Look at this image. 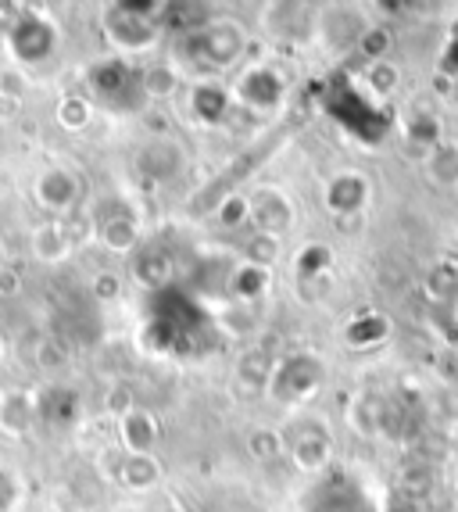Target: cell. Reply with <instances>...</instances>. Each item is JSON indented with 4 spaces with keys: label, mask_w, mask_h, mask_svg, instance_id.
<instances>
[{
    "label": "cell",
    "mask_w": 458,
    "mask_h": 512,
    "mask_svg": "<svg viewBox=\"0 0 458 512\" xmlns=\"http://www.w3.org/2000/svg\"><path fill=\"white\" fill-rule=\"evenodd\" d=\"M54 119H58V126L65 129V133H83V129L90 126V119H94V101L79 94H68L65 101L58 104V111H54Z\"/></svg>",
    "instance_id": "44dd1931"
},
{
    "label": "cell",
    "mask_w": 458,
    "mask_h": 512,
    "mask_svg": "<svg viewBox=\"0 0 458 512\" xmlns=\"http://www.w3.org/2000/svg\"><path fill=\"white\" fill-rule=\"evenodd\" d=\"M269 269L262 265H251V262H240L237 273L229 276V298L237 301V305H255L265 291H269Z\"/></svg>",
    "instance_id": "2e32d148"
},
{
    "label": "cell",
    "mask_w": 458,
    "mask_h": 512,
    "mask_svg": "<svg viewBox=\"0 0 458 512\" xmlns=\"http://www.w3.org/2000/svg\"><path fill=\"white\" fill-rule=\"evenodd\" d=\"M398 83H401V76H398V69H394L391 61H373L369 69H365V90L376 97V101H383V97H391L394 90H398Z\"/></svg>",
    "instance_id": "603a6c76"
},
{
    "label": "cell",
    "mask_w": 458,
    "mask_h": 512,
    "mask_svg": "<svg viewBox=\"0 0 458 512\" xmlns=\"http://www.w3.org/2000/svg\"><path fill=\"white\" fill-rule=\"evenodd\" d=\"M165 4H108L104 8V36L122 54H147L162 40V15Z\"/></svg>",
    "instance_id": "6da1fadb"
},
{
    "label": "cell",
    "mask_w": 458,
    "mask_h": 512,
    "mask_svg": "<svg viewBox=\"0 0 458 512\" xmlns=\"http://www.w3.org/2000/svg\"><path fill=\"white\" fill-rule=\"evenodd\" d=\"M233 97H237V101H244L247 108H262V111L280 108L283 76L276 69L255 65V69H247L244 76L237 79V86H233Z\"/></svg>",
    "instance_id": "ba28073f"
},
{
    "label": "cell",
    "mask_w": 458,
    "mask_h": 512,
    "mask_svg": "<svg viewBox=\"0 0 458 512\" xmlns=\"http://www.w3.org/2000/svg\"><path fill=\"white\" fill-rule=\"evenodd\" d=\"M104 409H108L115 419H122V416H126V412H133V409H136L133 387H129V384L111 387V391H108V402H104Z\"/></svg>",
    "instance_id": "f1b7e54d"
},
{
    "label": "cell",
    "mask_w": 458,
    "mask_h": 512,
    "mask_svg": "<svg viewBox=\"0 0 458 512\" xmlns=\"http://www.w3.org/2000/svg\"><path fill=\"white\" fill-rule=\"evenodd\" d=\"M247 219L265 237H283L294 226V205L280 187H262L247 197Z\"/></svg>",
    "instance_id": "8992f818"
},
{
    "label": "cell",
    "mask_w": 458,
    "mask_h": 512,
    "mask_svg": "<svg viewBox=\"0 0 458 512\" xmlns=\"http://www.w3.org/2000/svg\"><path fill=\"white\" fill-rule=\"evenodd\" d=\"M90 86H94V97H101V101H115L119 90L136 86V76L129 72L126 61L108 58V61H97L94 69H90Z\"/></svg>",
    "instance_id": "5bb4252c"
},
{
    "label": "cell",
    "mask_w": 458,
    "mask_h": 512,
    "mask_svg": "<svg viewBox=\"0 0 458 512\" xmlns=\"http://www.w3.org/2000/svg\"><path fill=\"white\" fill-rule=\"evenodd\" d=\"M323 376H326V369L315 355H290V359H283V362L272 366L265 387H269V394L276 398V402L297 405V402H305V398H312V394L319 391Z\"/></svg>",
    "instance_id": "3957f363"
},
{
    "label": "cell",
    "mask_w": 458,
    "mask_h": 512,
    "mask_svg": "<svg viewBox=\"0 0 458 512\" xmlns=\"http://www.w3.org/2000/svg\"><path fill=\"white\" fill-rule=\"evenodd\" d=\"M172 276V265L162 251H144V258L136 262V280L147 283V287H162Z\"/></svg>",
    "instance_id": "d4e9b609"
},
{
    "label": "cell",
    "mask_w": 458,
    "mask_h": 512,
    "mask_svg": "<svg viewBox=\"0 0 458 512\" xmlns=\"http://www.w3.org/2000/svg\"><path fill=\"white\" fill-rule=\"evenodd\" d=\"M4 47L22 65H43L58 51V26L51 18L36 15V11H22L15 26L4 33Z\"/></svg>",
    "instance_id": "277c9868"
},
{
    "label": "cell",
    "mask_w": 458,
    "mask_h": 512,
    "mask_svg": "<svg viewBox=\"0 0 458 512\" xmlns=\"http://www.w3.org/2000/svg\"><path fill=\"white\" fill-rule=\"evenodd\" d=\"M162 480V466L154 455H129L119 462V484L129 491H151L154 484Z\"/></svg>",
    "instance_id": "ac0fdd59"
},
{
    "label": "cell",
    "mask_w": 458,
    "mask_h": 512,
    "mask_svg": "<svg viewBox=\"0 0 458 512\" xmlns=\"http://www.w3.org/2000/svg\"><path fill=\"white\" fill-rule=\"evenodd\" d=\"M18 502V484L8 470H0V512H11Z\"/></svg>",
    "instance_id": "4dcf8cb0"
},
{
    "label": "cell",
    "mask_w": 458,
    "mask_h": 512,
    "mask_svg": "<svg viewBox=\"0 0 458 512\" xmlns=\"http://www.w3.org/2000/svg\"><path fill=\"white\" fill-rule=\"evenodd\" d=\"M136 83H140V94H144V101H169L172 94H176V72H172V65H151V69H144L140 76H136Z\"/></svg>",
    "instance_id": "ffe728a7"
},
{
    "label": "cell",
    "mask_w": 458,
    "mask_h": 512,
    "mask_svg": "<svg viewBox=\"0 0 458 512\" xmlns=\"http://www.w3.org/2000/svg\"><path fill=\"white\" fill-rule=\"evenodd\" d=\"M229 101H233V94H229L219 79H201L190 90V111H194V119L201 126H219L229 115Z\"/></svg>",
    "instance_id": "30bf717a"
},
{
    "label": "cell",
    "mask_w": 458,
    "mask_h": 512,
    "mask_svg": "<svg viewBox=\"0 0 458 512\" xmlns=\"http://www.w3.org/2000/svg\"><path fill=\"white\" fill-rule=\"evenodd\" d=\"M36 201H40V208H47V212L68 215L79 201V180L65 165H54V169L40 172V180H36Z\"/></svg>",
    "instance_id": "9c48e42d"
},
{
    "label": "cell",
    "mask_w": 458,
    "mask_h": 512,
    "mask_svg": "<svg viewBox=\"0 0 458 512\" xmlns=\"http://www.w3.org/2000/svg\"><path fill=\"white\" fill-rule=\"evenodd\" d=\"M430 312H433V326L441 330L444 341L458 344V294H455V298H448V301H437V305H430Z\"/></svg>",
    "instance_id": "4316f807"
},
{
    "label": "cell",
    "mask_w": 458,
    "mask_h": 512,
    "mask_svg": "<svg viewBox=\"0 0 458 512\" xmlns=\"http://www.w3.org/2000/svg\"><path fill=\"white\" fill-rule=\"evenodd\" d=\"M280 448H283L280 430H258V434H251V455H258V459H272Z\"/></svg>",
    "instance_id": "f546056e"
},
{
    "label": "cell",
    "mask_w": 458,
    "mask_h": 512,
    "mask_svg": "<svg viewBox=\"0 0 458 512\" xmlns=\"http://www.w3.org/2000/svg\"><path fill=\"white\" fill-rule=\"evenodd\" d=\"M330 265H333V255L326 244H308L301 255H297L294 269H297V280L308 283V280H323L326 273H330Z\"/></svg>",
    "instance_id": "7402d4cb"
},
{
    "label": "cell",
    "mask_w": 458,
    "mask_h": 512,
    "mask_svg": "<svg viewBox=\"0 0 458 512\" xmlns=\"http://www.w3.org/2000/svg\"><path fill=\"white\" fill-rule=\"evenodd\" d=\"M387 333H391L387 316H380V312H362V316H355L348 323V330H344V341H348L351 348H373V344L387 341Z\"/></svg>",
    "instance_id": "d6986e66"
},
{
    "label": "cell",
    "mask_w": 458,
    "mask_h": 512,
    "mask_svg": "<svg viewBox=\"0 0 458 512\" xmlns=\"http://www.w3.org/2000/svg\"><path fill=\"white\" fill-rule=\"evenodd\" d=\"M72 248H76V244H72V237H68L61 219H47L33 230V255L40 258V262H65V258L72 255Z\"/></svg>",
    "instance_id": "4fadbf2b"
},
{
    "label": "cell",
    "mask_w": 458,
    "mask_h": 512,
    "mask_svg": "<svg viewBox=\"0 0 458 512\" xmlns=\"http://www.w3.org/2000/svg\"><path fill=\"white\" fill-rule=\"evenodd\" d=\"M244 219H247V197L244 194L222 197V205H219V222H222V226H226V230H237Z\"/></svg>",
    "instance_id": "83f0119b"
},
{
    "label": "cell",
    "mask_w": 458,
    "mask_h": 512,
    "mask_svg": "<svg viewBox=\"0 0 458 512\" xmlns=\"http://www.w3.org/2000/svg\"><path fill=\"white\" fill-rule=\"evenodd\" d=\"M97 237L108 251L115 255H129L133 248H140V226L129 212L122 215H101L97 219Z\"/></svg>",
    "instance_id": "7c38bea8"
},
{
    "label": "cell",
    "mask_w": 458,
    "mask_h": 512,
    "mask_svg": "<svg viewBox=\"0 0 458 512\" xmlns=\"http://www.w3.org/2000/svg\"><path fill=\"white\" fill-rule=\"evenodd\" d=\"M426 294H430L433 305H437V301L455 298L458 294V265H451V262L433 265L430 276H426Z\"/></svg>",
    "instance_id": "cb8c5ba5"
},
{
    "label": "cell",
    "mask_w": 458,
    "mask_h": 512,
    "mask_svg": "<svg viewBox=\"0 0 458 512\" xmlns=\"http://www.w3.org/2000/svg\"><path fill=\"white\" fill-rule=\"evenodd\" d=\"M33 427V402L26 391H8L0 394V430L11 437L29 434Z\"/></svg>",
    "instance_id": "e0dca14e"
},
{
    "label": "cell",
    "mask_w": 458,
    "mask_h": 512,
    "mask_svg": "<svg viewBox=\"0 0 458 512\" xmlns=\"http://www.w3.org/2000/svg\"><path fill=\"white\" fill-rule=\"evenodd\" d=\"M94 294L97 298H115V294H119V276H111V273H101L94 280Z\"/></svg>",
    "instance_id": "1f68e13d"
},
{
    "label": "cell",
    "mask_w": 458,
    "mask_h": 512,
    "mask_svg": "<svg viewBox=\"0 0 458 512\" xmlns=\"http://www.w3.org/2000/svg\"><path fill=\"white\" fill-rule=\"evenodd\" d=\"M280 258V237H265V233H255V237L244 244V262L262 265V269H272V262Z\"/></svg>",
    "instance_id": "484cf974"
},
{
    "label": "cell",
    "mask_w": 458,
    "mask_h": 512,
    "mask_svg": "<svg viewBox=\"0 0 458 512\" xmlns=\"http://www.w3.org/2000/svg\"><path fill=\"white\" fill-rule=\"evenodd\" d=\"M283 448L290 452L297 470L305 473H323L333 459V437L326 434L323 423H312V419H301L290 430H280Z\"/></svg>",
    "instance_id": "5b68a950"
},
{
    "label": "cell",
    "mask_w": 458,
    "mask_h": 512,
    "mask_svg": "<svg viewBox=\"0 0 458 512\" xmlns=\"http://www.w3.org/2000/svg\"><path fill=\"white\" fill-rule=\"evenodd\" d=\"M119 441L129 455H151V448L158 444V419L136 405L119 419Z\"/></svg>",
    "instance_id": "8fae6325"
},
{
    "label": "cell",
    "mask_w": 458,
    "mask_h": 512,
    "mask_svg": "<svg viewBox=\"0 0 458 512\" xmlns=\"http://www.w3.org/2000/svg\"><path fill=\"white\" fill-rule=\"evenodd\" d=\"M323 201H326V212L337 215V219H355L369 205V180H365L362 172H337L326 183Z\"/></svg>",
    "instance_id": "52a82bcc"
},
{
    "label": "cell",
    "mask_w": 458,
    "mask_h": 512,
    "mask_svg": "<svg viewBox=\"0 0 458 512\" xmlns=\"http://www.w3.org/2000/svg\"><path fill=\"white\" fill-rule=\"evenodd\" d=\"M247 40L244 29L229 18H219V22H208V26H197L187 40V54L197 69L204 72L201 79H215L219 72H226L233 61L244 54Z\"/></svg>",
    "instance_id": "7a4b0ae2"
},
{
    "label": "cell",
    "mask_w": 458,
    "mask_h": 512,
    "mask_svg": "<svg viewBox=\"0 0 458 512\" xmlns=\"http://www.w3.org/2000/svg\"><path fill=\"white\" fill-rule=\"evenodd\" d=\"M426 176L441 190H458V144L437 140L426 154Z\"/></svg>",
    "instance_id": "9a60e30c"
}]
</instances>
